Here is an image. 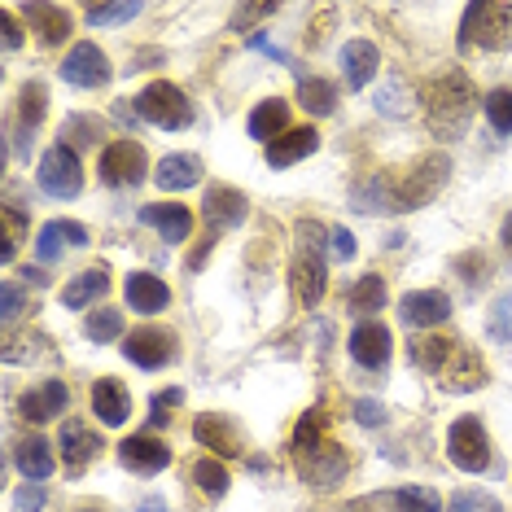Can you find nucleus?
Wrapping results in <instances>:
<instances>
[{
  "label": "nucleus",
  "instance_id": "obj_1",
  "mask_svg": "<svg viewBox=\"0 0 512 512\" xmlns=\"http://www.w3.org/2000/svg\"><path fill=\"white\" fill-rule=\"evenodd\" d=\"M473 110H477V92H473L464 71H447L425 88V123L438 141H456V136H464Z\"/></svg>",
  "mask_w": 512,
  "mask_h": 512
},
{
  "label": "nucleus",
  "instance_id": "obj_2",
  "mask_svg": "<svg viewBox=\"0 0 512 512\" xmlns=\"http://www.w3.org/2000/svg\"><path fill=\"white\" fill-rule=\"evenodd\" d=\"M447 176H451V158H447V154H429V158H421L403 180H394V184H390V202H394V211H416V206L434 202L438 189L447 184Z\"/></svg>",
  "mask_w": 512,
  "mask_h": 512
},
{
  "label": "nucleus",
  "instance_id": "obj_3",
  "mask_svg": "<svg viewBox=\"0 0 512 512\" xmlns=\"http://www.w3.org/2000/svg\"><path fill=\"white\" fill-rule=\"evenodd\" d=\"M460 44H482V49H508L512 44V5L504 0H477V5L464 9V31Z\"/></svg>",
  "mask_w": 512,
  "mask_h": 512
},
{
  "label": "nucleus",
  "instance_id": "obj_4",
  "mask_svg": "<svg viewBox=\"0 0 512 512\" xmlns=\"http://www.w3.org/2000/svg\"><path fill=\"white\" fill-rule=\"evenodd\" d=\"M136 114H141L145 123H154L162 127V132H180V127H189L193 123V106H189V97L176 88V84H167V79H158V84H149L141 97H136Z\"/></svg>",
  "mask_w": 512,
  "mask_h": 512
},
{
  "label": "nucleus",
  "instance_id": "obj_5",
  "mask_svg": "<svg viewBox=\"0 0 512 512\" xmlns=\"http://www.w3.org/2000/svg\"><path fill=\"white\" fill-rule=\"evenodd\" d=\"M447 456L464 473H482L486 464H491V438H486L477 416H460V421L447 429Z\"/></svg>",
  "mask_w": 512,
  "mask_h": 512
},
{
  "label": "nucleus",
  "instance_id": "obj_6",
  "mask_svg": "<svg viewBox=\"0 0 512 512\" xmlns=\"http://www.w3.org/2000/svg\"><path fill=\"white\" fill-rule=\"evenodd\" d=\"M36 180H40V189L49 193V197H62V202H66V197H79V189H84V171H79L75 149L53 145L49 154L40 158Z\"/></svg>",
  "mask_w": 512,
  "mask_h": 512
},
{
  "label": "nucleus",
  "instance_id": "obj_7",
  "mask_svg": "<svg viewBox=\"0 0 512 512\" xmlns=\"http://www.w3.org/2000/svg\"><path fill=\"white\" fill-rule=\"evenodd\" d=\"M145 171H149V158L136 141H114L101 154V184H110V189H132V184L145 180Z\"/></svg>",
  "mask_w": 512,
  "mask_h": 512
},
{
  "label": "nucleus",
  "instance_id": "obj_8",
  "mask_svg": "<svg viewBox=\"0 0 512 512\" xmlns=\"http://www.w3.org/2000/svg\"><path fill=\"white\" fill-rule=\"evenodd\" d=\"M62 79L75 88H101L110 79V62L97 44H75L62 62Z\"/></svg>",
  "mask_w": 512,
  "mask_h": 512
},
{
  "label": "nucleus",
  "instance_id": "obj_9",
  "mask_svg": "<svg viewBox=\"0 0 512 512\" xmlns=\"http://www.w3.org/2000/svg\"><path fill=\"white\" fill-rule=\"evenodd\" d=\"M289 281H294V298L298 307H320L324 298V285H329V272H324V259L320 250H298L294 259V272H289Z\"/></svg>",
  "mask_w": 512,
  "mask_h": 512
},
{
  "label": "nucleus",
  "instance_id": "obj_10",
  "mask_svg": "<svg viewBox=\"0 0 512 512\" xmlns=\"http://www.w3.org/2000/svg\"><path fill=\"white\" fill-rule=\"evenodd\" d=\"M250 211V202H246V193H237V189H228V184H211L206 189V202H202V215H206V224H211L215 232H228V228H241V219H246Z\"/></svg>",
  "mask_w": 512,
  "mask_h": 512
},
{
  "label": "nucleus",
  "instance_id": "obj_11",
  "mask_svg": "<svg viewBox=\"0 0 512 512\" xmlns=\"http://www.w3.org/2000/svg\"><path fill=\"white\" fill-rule=\"evenodd\" d=\"M123 355L132 359L136 368H162L171 355H176V337H171L167 329H136L132 337H127Z\"/></svg>",
  "mask_w": 512,
  "mask_h": 512
},
{
  "label": "nucleus",
  "instance_id": "obj_12",
  "mask_svg": "<svg viewBox=\"0 0 512 512\" xmlns=\"http://www.w3.org/2000/svg\"><path fill=\"white\" fill-rule=\"evenodd\" d=\"M119 460H123V469L149 477V473H162L171 464V447L158 438H149V434H136V438H123Z\"/></svg>",
  "mask_w": 512,
  "mask_h": 512
},
{
  "label": "nucleus",
  "instance_id": "obj_13",
  "mask_svg": "<svg viewBox=\"0 0 512 512\" xmlns=\"http://www.w3.org/2000/svg\"><path fill=\"white\" fill-rule=\"evenodd\" d=\"M399 320L412 324V329H434V324L451 320V298L438 294V289H421V294H407L399 302Z\"/></svg>",
  "mask_w": 512,
  "mask_h": 512
},
{
  "label": "nucleus",
  "instance_id": "obj_14",
  "mask_svg": "<svg viewBox=\"0 0 512 512\" xmlns=\"http://www.w3.org/2000/svg\"><path fill=\"white\" fill-rule=\"evenodd\" d=\"M351 355L364 368H386L390 364V329L381 320H364L351 333Z\"/></svg>",
  "mask_w": 512,
  "mask_h": 512
},
{
  "label": "nucleus",
  "instance_id": "obj_15",
  "mask_svg": "<svg viewBox=\"0 0 512 512\" xmlns=\"http://www.w3.org/2000/svg\"><path fill=\"white\" fill-rule=\"evenodd\" d=\"M298 469H302V477H311L316 486H337L346 477V451L333 447V442H320V447L302 451Z\"/></svg>",
  "mask_w": 512,
  "mask_h": 512
},
{
  "label": "nucleus",
  "instance_id": "obj_16",
  "mask_svg": "<svg viewBox=\"0 0 512 512\" xmlns=\"http://www.w3.org/2000/svg\"><path fill=\"white\" fill-rule=\"evenodd\" d=\"M438 377H442V390L469 394V390H477L486 381V368H482V359H477L473 346H456L451 359H447V368H442Z\"/></svg>",
  "mask_w": 512,
  "mask_h": 512
},
{
  "label": "nucleus",
  "instance_id": "obj_17",
  "mask_svg": "<svg viewBox=\"0 0 512 512\" xmlns=\"http://www.w3.org/2000/svg\"><path fill=\"white\" fill-rule=\"evenodd\" d=\"M381 71V53L372 40H346L342 44V75H346V88H368L372 75Z\"/></svg>",
  "mask_w": 512,
  "mask_h": 512
},
{
  "label": "nucleus",
  "instance_id": "obj_18",
  "mask_svg": "<svg viewBox=\"0 0 512 512\" xmlns=\"http://www.w3.org/2000/svg\"><path fill=\"white\" fill-rule=\"evenodd\" d=\"M123 294H127V302H132L136 311H141V316H154V311H162L171 302L167 281L154 276V272H132L127 276V285H123Z\"/></svg>",
  "mask_w": 512,
  "mask_h": 512
},
{
  "label": "nucleus",
  "instance_id": "obj_19",
  "mask_svg": "<svg viewBox=\"0 0 512 512\" xmlns=\"http://www.w3.org/2000/svg\"><path fill=\"white\" fill-rule=\"evenodd\" d=\"M316 145H320V132L316 127H294V132H285L281 141H272L267 145V167H294V162H302L307 154H316Z\"/></svg>",
  "mask_w": 512,
  "mask_h": 512
},
{
  "label": "nucleus",
  "instance_id": "obj_20",
  "mask_svg": "<svg viewBox=\"0 0 512 512\" xmlns=\"http://www.w3.org/2000/svg\"><path fill=\"white\" fill-rule=\"evenodd\" d=\"M66 403H71V394H66V381H44V386L22 394V416L40 425V421H53V416H62Z\"/></svg>",
  "mask_w": 512,
  "mask_h": 512
},
{
  "label": "nucleus",
  "instance_id": "obj_21",
  "mask_svg": "<svg viewBox=\"0 0 512 512\" xmlns=\"http://www.w3.org/2000/svg\"><path fill=\"white\" fill-rule=\"evenodd\" d=\"M193 438L202 442L206 451H215V456H241V434L228 416H197Z\"/></svg>",
  "mask_w": 512,
  "mask_h": 512
},
{
  "label": "nucleus",
  "instance_id": "obj_22",
  "mask_svg": "<svg viewBox=\"0 0 512 512\" xmlns=\"http://www.w3.org/2000/svg\"><path fill=\"white\" fill-rule=\"evenodd\" d=\"M66 246H88V228H84V224H71V219H53V224L40 228L36 254H40L44 263H53Z\"/></svg>",
  "mask_w": 512,
  "mask_h": 512
},
{
  "label": "nucleus",
  "instance_id": "obj_23",
  "mask_svg": "<svg viewBox=\"0 0 512 512\" xmlns=\"http://www.w3.org/2000/svg\"><path fill=\"white\" fill-rule=\"evenodd\" d=\"M285 123H289V106L281 97H272V101H259V106L250 110V136L254 141H263V145H272V141H281L285 136Z\"/></svg>",
  "mask_w": 512,
  "mask_h": 512
},
{
  "label": "nucleus",
  "instance_id": "obj_24",
  "mask_svg": "<svg viewBox=\"0 0 512 512\" xmlns=\"http://www.w3.org/2000/svg\"><path fill=\"white\" fill-rule=\"evenodd\" d=\"M154 180H158V189H167V193H184L202 180V162H197L193 154H171V158L158 162Z\"/></svg>",
  "mask_w": 512,
  "mask_h": 512
},
{
  "label": "nucleus",
  "instance_id": "obj_25",
  "mask_svg": "<svg viewBox=\"0 0 512 512\" xmlns=\"http://www.w3.org/2000/svg\"><path fill=\"white\" fill-rule=\"evenodd\" d=\"M145 224H154L167 241H184L193 232V215H189V206H167V202H158V206H145L141 211Z\"/></svg>",
  "mask_w": 512,
  "mask_h": 512
},
{
  "label": "nucleus",
  "instance_id": "obj_26",
  "mask_svg": "<svg viewBox=\"0 0 512 512\" xmlns=\"http://www.w3.org/2000/svg\"><path fill=\"white\" fill-rule=\"evenodd\" d=\"M92 412H97L106 425H123L127 421V390H123V381L101 377L97 386H92Z\"/></svg>",
  "mask_w": 512,
  "mask_h": 512
},
{
  "label": "nucleus",
  "instance_id": "obj_27",
  "mask_svg": "<svg viewBox=\"0 0 512 512\" xmlns=\"http://www.w3.org/2000/svg\"><path fill=\"white\" fill-rule=\"evenodd\" d=\"M62 451H66V464H71V469H84V464L101 451V438L92 434L84 421H66L62 425Z\"/></svg>",
  "mask_w": 512,
  "mask_h": 512
},
{
  "label": "nucleus",
  "instance_id": "obj_28",
  "mask_svg": "<svg viewBox=\"0 0 512 512\" xmlns=\"http://www.w3.org/2000/svg\"><path fill=\"white\" fill-rule=\"evenodd\" d=\"M14 460H18V469L27 473V482H44V477H53V469H57V460H53V451H49V442L44 438L18 442Z\"/></svg>",
  "mask_w": 512,
  "mask_h": 512
},
{
  "label": "nucleus",
  "instance_id": "obj_29",
  "mask_svg": "<svg viewBox=\"0 0 512 512\" xmlns=\"http://www.w3.org/2000/svg\"><path fill=\"white\" fill-rule=\"evenodd\" d=\"M110 289V276H106V267H88V272H79L71 285L62 289V302L71 311H79V307H88L92 298H101Z\"/></svg>",
  "mask_w": 512,
  "mask_h": 512
},
{
  "label": "nucleus",
  "instance_id": "obj_30",
  "mask_svg": "<svg viewBox=\"0 0 512 512\" xmlns=\"http://www.w3.org/2000/svg\"><path fill=\"white\" fill-rule=\"evenodd\" d=\"M27 18H31V27L40 31L44 44H62L66 31H71V14H66V9H57V5H31Z\"/></svg>",
  "mask_w": 512,
  "mask_h": 512
},
{
  "label": "nucleus",
  "instance_id": "obj_31",
  "mask_svg": "<svg viewBox=\"0 0 512 512\" xmlns=\"http://www.w3.org/2000/svg\"><path fill=\"white\" fill-rule=\"evenodd\" d=\"M451 351H456V342H447V337H412V364L425 368V372L447 368Z\"/></svg>",
  "mask_w": 512,
  "mask_h": 512
},
{
  "label": "nucleus",
  "instance_id": "obj_32",
  "mask_svg": "<svg viewBox=\"0 0 512 512\" xmlns=\"http://www.w3.org/2000/svg\"><path fill=\"white\" fill-rule=\"evenodd\" d=\"M298 106L307 114H316V119H324V114H333V106H337V92H333V84H324V79H302Z\"/></svg>",
  "mask_w": 512,
  "mask_h": 512
},
{
  "label": "nucleus",
  "instance_id": "obj_33",
  "mask_svg": "<svg viewBox=\"0 0 512 512\" xmlns=\"http://www.w3.org/2000/svg\"><path fill=\"white\" fill-rule=\"evenodd\" d=\"M346 298H351V311H359V316L381 311V307H386V281H381V276H359Z\"/></svg>",
  "mask_w": 512,
  "mask_h": 512
},
{
  "label": "nucleus",
  "instance_id": "obj_34",
  "mask_svg": "<svg viewBox=\"0 0 512 512\" xmlns=\"http://www.w3.org/2000/svg\"><path fill=\"white\" fill-rule=\"evenodd\" d=\"M193 486L202 491L206 499H219L228 491V469L219 460H197L193 464Z\"/></svg>",
  "mask_w": 512,
  "mask_h": 512
},
{
  "label": "nucleus",
  "instance_id": "obj_35",
  "mask_svg": "<svg viewBox=\"0 0 512 512\" xmlns=\"http://www.w3.org/2000/svg\"><path fill=\"white\" fill-rule=\"evenodd\" d=\"M84 333L92 337V342H114V337L123 333V311H114V307L92 311L88 324H84Z\"/></svg>",
  "mask_w": 512,
  "mask_h": 512
},
{
  "label": "nucleus",
  "instance_id": "obj_36",
  "mask_svg": "<svg viewBox=\"0 0 512 512\" xmlns=\"http://www.w3.org/2000/svg\"><path fill=\"white\" fill-rule=\"evenodd\" d=\"M394 508L399 512H442L438 495L429 491V486H403V491H394Z\"/></svg>",
  "mask_w": 512,
  "mask_h": 512
},
{
  "label": "nucleus",
  "instance_id": "obj_37",
  "mask_svg": "<svg viewBox=\"0 0 512 512\" xmlns=\"http://www.w3.org/2000/svg\"><path fill=\"white\" fill-rule=\"evenodd\" d=\"M486 119H491L495 132H512V88L486 92Z\"/></svg>",
  "mask_w": 512,
  "mask_h": 512
},
{
  "label": "nucleus",
  "instance_id": "obj_38",
  "mask_svg": "<svg viewBox=\"0 0 512 512\" xmlns=\"http://www.w3.org/2000/svg\"><path fill=\"white\" fill-rule=\"evenodd\" d=\"M136 14H141V5H88V22L92 27H114V22H132Z\"/></svg>",
  "mask_w": 512,
  "mask_h": 512
},
{
  "label": "nucleus",
  "instance_id": "obj_39",
  "mask_svg": "<svg viewBox=\"0 0 512 512\" xmlns=\"http://www.w3.org/2000/svg\"><path fill=\"white\" fill-rule=\"evenodd\" d=\"M447 512H504V508H499V499L486 495V491H460V495H451Z\"/></svg>",
  "mask_w": 512,
  "mask_h": 512
},
{
  "label": "nucleus",
  "instance_id": "obj_40",
  "mask_svg": "<svg viewBox=\"0 0 512 512\" xmlns=\"http://www.w3.org/2000/svg\"><path fill=\"white\" fill-rule=\"evenodd\" d=\"M320 438H324V416L320 412H307L298 421V434H294V451L302 456V451H311V447H320Z\"/></svg>",
  "mask_w": 512,
  "mask_h": 512
},
{
  "label": "nucleus",
  "instance_id": "obj_41",
  "mask_svg": "<svg viewBox=\"0 0 512 512\" xmlns=\"http://www.w3.org/2000/svg\"><path fill=\"white\" fill-rule=\"evenodd\" d=\"M0 219H5V246H0V259L14 263V250H18V241H22V215L14 211V206H5Z\"/></svg>",
  "mask_w": 512,
  "mask_h": 512
},
{
  "label": "nucleus",
  "instance_id": "obj_42",
  "mask_svg": "<svg viewBox=\"0 0 512 512\" xmlns=\"http://www.w3.org/2000/svg\"><path fill=\"white\" fill-rule=\"evenodd\" d=\"M44 119V84H27L22 88V123L36 127Z\"/></svg>",
  "mask_w": 512,
  "mask_h": 512
},
{
  "label": "nucleus",
  "instance_id": "obj_43",
  "mask_svg": "<svg viewBox=\"0 0 512 512\" xmlns=\"http://www.w3.org/2000/svg\"><path fill=\"white\" fill-rule=\"evenodd\" d=\"M62 136H71L75 145H92V141L101 136V123H97V119H66Z\"/></svg>",
  "mask_w": 512,
  "mask_h": 512
},
{
  "label": "nucleus",
  "instance_id": "obj_44",
  "mask_svg": "<svg viewBox=\"0 0 512 512\" xmlns=\"http://www.w3.org/2000/svg\"><path fill=\"white\" fill-rule=\"evenodd\" d=\"M495 337V342H512V298H499V307H495V320H491V329H486Z\"/></svg>",
  "mask_w": 512,
  "mask_h": 512
},
{
  "label": "nucleus",
  "instance_id": "obj_45",
  "mask_svg": "<svg viewBox=\"0 0 512 512\" xmlns=\"http://www.w3.org/2000/svg\"><path fill=\"white\" fill-rule=\"evenodd\" d=\"M267 14H276V5H272V0H267V5H241L237 14H232V27H237V31H246L250 22H259V18H267Z\"/></svg>",
  "mask_w": 512,
  "mask_h": 512
},
{
  "label": "nucleus",
  "instance_id": "obj_46",
  "mask_svg": "<svg viewBox=\"0 0 512 512\" xmlns=\"http://www.w3.org/2000/svg\"><path fill=\"white\" fill-rule=\"evenodd\" d=\"M329 250H333V259H355V237H351V232H346V228H333L329 232Z\"/></svg>",
  "mask_w": 512,
  "mask_h": 512
},
{
  "label": "nucleus",
  "instance_id": "obj_47",
  "mask_svg": "<svg viewBox=\"0 0 512 512\" xmlns=\"http://www.w3.org/2000/svg\"><path fill=\"white\" fill-rule=\"evenodd\" d=\"M355 421L359 425H381V421H386V412H381L377 399H359L355 403Z\"/></svg>",
  "mask_w": 512,
  "mask_h": 512
},
{
  "label": "nucleus",
  "instance_id": "obj_48",
  "mask_svg": "<svg viewBox=\"0 0 512 512\" xmlns=\"http://www.w3.org/2000/svg\"><path fill=\"white\" fill-rule=\"evenodd\" d=\"M377 110H386V114H407V106H403V84H399V79H390V84H386V101H377Z\"/></svg>",
  "mask_w": 512,
  "mask_h": 512
},
{
  "label": "nucleus",
  "instance_id": "obj_49",
  "mask_svg": "<svg viewBox=\"0 0 512 512\" xmlns=\"http://www.w3.org/2000/svg\"><path fill=\"white\" fill-rule=\"evenodd\" d=\"M0 302H5V320H14L22 311V289L14 281H5V289H0Z\"/></svg>",
  "mask_w": 512,
  "mask_h": 512
},
{
  "label": "nucleus",
  "instance_id": "obj_50",
  "mask_svg": "<svg viewBox=\"0 0 512 512\" xmlns=\"http://www.w3.org/2000/svg\"><path fill=\"white\" fill-rule=\"evenodd\" d=\"M0 27H5V49H18V44H22V31H18V22H14V14H9V9H0Z\"/></svg>",
  "mask_w": 512,
  "mask_h": 512
},
{
  "label": "nucleus",
  "instance_id": "obj_51",
  "mask_svg": "<svg viewBox=\"0 0 512 512\" xmlns=\"http://www.w3.org/2000/svg\"><path fill=\"white\" fill-rule=\"evenodd\" d=\"M180 399H184V394H180V390H162V394H158V399H154V412H167V407H176Z\"/></svg>",
  "mask_w": 512,
  "mask_h": 512
},
{
  "label": "nucleus",
  "instance_id": "obj_52",
  "mask_svg": "<svg viewBox=\"0 0 512 512\" xmlns=\"http://www.w3.org/2000/svg\"><path fill=\"white\" fill-rule=\"evenodd\" d=\"M18 504H22V508H40V504H44V495H40V491H22V495H18Z\"/></svg>",
  "mask_w": 512,
  "mask_h": 512
},
{
  "label": "nucleus",
  "instance_id": "obj_53",
  "mask_svg": "<svg viewBox=\"0 0 512 512\" xmlns=\"http://www.w3.org/2000/svg\"><path fill=\"white\" fill-rule=\"evenodd\" d=\"M141 512H167V508H162V499H145Z\"/></svg>",
  "mask_w": 512,
  "mask_h": 512
},
{
  "label": "nucleus",
  "instance_id": "obj_54",
  "mask_svg": "<svg viewBox=\"0 0 512 512\" xmlns=\"http://www.w3.org/2000/svg\"><path fill=\"white\" fill-rule=\"evenodd\" d=\"M504 246H508V250H512V215H508V219H504Z\"/></svg>",
  "mask_w": 512,
  "mask_h": 512
}]
</instances>
